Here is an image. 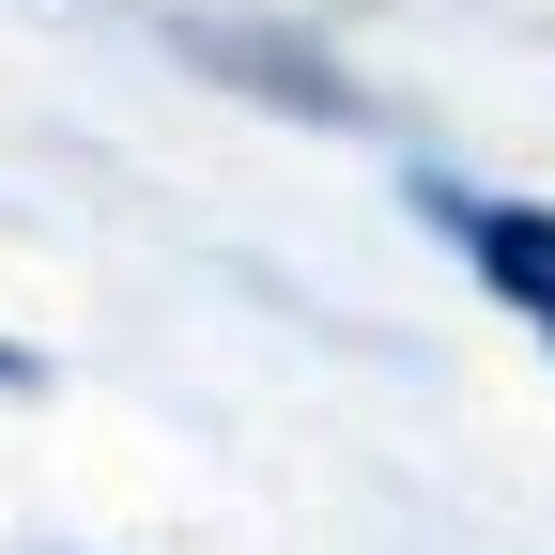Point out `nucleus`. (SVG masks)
Here are the masks:
<instances>
[{"label":"nucleus","mask_w":555,"mask_h":555,"mask_svg":"<svg viewBox=\"0 0 555 555\" xmlns=\"http://www.w3.org/2000/svg\"><path fill=\"white\" fill-rule=\"evenodd\" d=\"M0 386H31V371H16V356H0Z\"/></svg>","instance_id":"2"},{"label":"nucleus","mask_w":555,"mask_h":555,"mask_svg":"<svg viewBox=\"0 0 555 555\" xmlns=\"http://www.w3.org/2000/svg\"><path fill=\"white\" fill-rule=\"evenodd\" d=\"M448 232L478 247V278H494L509 309L555 324V217H525V201H448Z\"/></svg>","instance_id":"1"}]
</instances>
